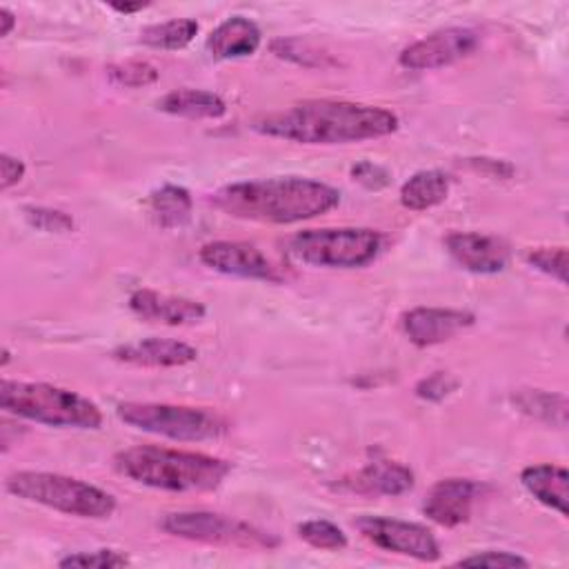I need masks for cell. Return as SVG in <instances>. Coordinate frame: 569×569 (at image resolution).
Returning a JSON list of instances; mask_svg holds the SVG:
<instances>
[{
	"mask_svg": "<svg viewBox=\"0 0 569 569\" xmlns=\"http://www.w3.org/2000/svg\"><path fill=\"white\" fill-rule=\"evenodd\" d=\"M251 129L298 144H347L376 140L398 129L389 109L349 100H302L258 116Z\"/></svg>",
	"mask_w": 569,
	"mask_h": 569,
	"instance_id": "1",
	"label": "cell"
},
{
	"mask_svg": "<svg viewBox=\"0 0 569 569\" xmlns=\"http://www.w3.org/2000/svg\"><path fill=\"white\" fill-rule=\"evenodd\" d=\"M211 202L231 218L267 224H293L331 211L338 189L311 178H264L220 187Z\"/></svg>",
	"mask_w": 569,
	"mask_h": 569,
	"instance_id": "2",
	"label": "cell"
},
{
	"mask_svg": "<svg viewBox=\"0 0 569 569\" xmlns=\"http://www.w3.org/2000/svg\"><path fill=\"white\" fill-rule=\"evenodd\" d=\"M118 473L162 491H213L231 471L222 458L167 447H131L113 456Z\"/></svg>",
	"mask_w": 569,
	"mask_h": 569,
	"instance_id": "3",
	"label": "cell"
},
{
	"mask_svg": "<svg viewBox=\"0 0 569 569\" xmlns=\"http://www.w3.org/2000/svg\"><path fill=\"white\" fill-rule=\"evenodd\" d=\"M0 407L18 418L58 429H100L102 411L89 398L47 382L2 380Z\"/></svg>",
	"mask_w": 569,
	"mask_h": 569,
	"instance_id": "4",
	"label": "cell"
},
{
	"mask_svg": "<svg viewBox=\"0 0 569 569\" xmlns=\"http://www.w3.org/2000/svg\"><path fill=\"white\" fill-rule=\"evenodd\" d=\"M11 496L56 509L67 516L102 520L116 509V498L80 478L49 471H16L4 480Z\"/></svg>",
	"mask_w": 569,
	"mask_h": 569,
	"instance_id": "5",
	"label": "cell"
},
{
	"mask_svg": "<svg viewBox=\"0 0 569 569\" xmlns=\"http://www.w3.org/2000/svg\"><path fill=\"white\" fill-rule=\"evenodd\" d=\"M382 236L365 227L307 229L289 240V251L300 262L329 269H358L378 258Z\"/></svg>",
	"mask_w": 569,
	"mask_h": 569,
	"instance_id": "6",
	"label": "cell"
},
{
	"mask_svg": "<svg viewBox=\"0 0 569 569\" xmlns=\"http://www.w3.org/2000/svg\"><path fill=\"white\" fill-rule=\"evenodd\" d=\"M116 416L140 431L164 436L180 442L211 440L224 433L227 425L220 416L187 405L167 402H120Z\"/></svg>",
	"mask_w": 569,
	"mask_h": 569,
	"instance_id": "7",
	"label": "cell"
},
{
	"mask_svg": "<svg viewBox=\"0 0 569 569\" xmlns=\"http://www.w3.org/2000/svg\"><path fill=\"white\" fill-rule=\"evenodd\" d=\"M160 527L184 540L220 545V547H240V549H276L280 540L244 520L213 513V511H173L167 513Z\"/></svg>",
	"mask_w": 569,
	"mask_h": 569,
	"instance_id": "8",
	"label": "cell"
},
{
	"mask_svg": "<svg viewBox=\"0 0 569 569\" xmlns=\"http://www.w3.org/2000/svg\"><path fill=\"white\" fill-rule=\"evenodd\" d=\"M353 527L376 547L416 558L420 562H436L440 558V545L436 536L418 525V522H407V520H396V518H385V516H360Z\"/></svg>",
	"mask_w": 569,
	"mask_h": 569,
	"instance_id": "9",
	"label": "cell"
},
{
	"mask_svg": "<svg viewBox=\"0 0 569 569\" xmlns=\"http://www.w3.org/2000/svg\"><path fill=\"white\" fill-rule=\"evenodd\" d=\"M478 44V31L469 27H447L405 47L398 56V62L411 71H429L471 56Z\"/></svg>",
	"mask_w": 569,
	"mask_h": 569,
	"instance_id": "10",
	"label": "cell"
},
{
	"mask_svg": "<svg viewBox=\"0 0 569 569\" xmlns=\"http://www.w3.org/2000/svg\"><path fill=\"white\" fill-rule=\"evenodd\" d=\"M198 256L202 264L224 276L267 280V282L280 280L271 260L256 244H249V242L213 240L202 244Z\"/></svg>",
	"mask_w": 569,
	"mask_h": 569,
	"instance_id": "11",
	"label": "cell"
},
{
	"mask_svg": "<svg viewBox=\"0 0 569 569\" xmlns=\"http://www.w3.org/2000/svg\"><path fill=\"white\" fill-rule=\"evenodd\" d=\"M402 331L416 347H433L473 327L476 316L462 309L416 307L402 313Z\"/></svg>",
	"mask_w": 569,
	"mask_h": 569,
	"instance_id": "12",
	"label": "cell"
},
{
	"mask_svg": "<svg viewBox=\"0 0 569 569\" xmlns=\"http://www.w3.org/2000/svg\"><path fill=\"white\" fill-rule=\"evenodd\" d=\"M445 247L453 262L471 273H500L509 262V247L489 233L451 231L445 238Z\"/></svg>",
	"mask_w": 569,
	"mask_h": 569,
	"instance_id": "13",
	"label": "cell"
},
{
	"mask_svg": "<svg viewBox=\"0 0 569 569\" xmlns=\"http://www.w3.org/2000/svg\"><path fill=\"white\" fill-rule=\"evenodd\" d=\"M478 493L480 485L469 478H445L427 491L422 511L440 527H458L471 518Z\"/></svg>",
	"mask_w": 569,
	"mask_h": 569,
	"instance_id": "14",
	"label": "cell"
},
{
	"mask_svg": "<svg viewBox=\"0 0 569 569\" xmlns=\"http://www.w3.org/2000/svg\"><path fill=\"white\" fill-rule=\"evenodd\" d=\"M129 309L147 322H160L169 327L200 322L207 313L204 305L182 296H169L153 289H138L129 296Z\"/></svg>",
	"mask_w": 569,
	"mask_h": 569,
	"instance_id": "15",
	"label": "cell"
},
{
	"mask_svg": "<svg viewBox=\"0 0 569 569\" xmlns=\"http://www.w3.org/2000/svg\"><path fill=\"white\" fill-rule=\"evenodd\" d=\"M342 485L362 496H402L413 487V471L402 462L373 458Z\"/></svg>",
	"mask_w": 569,
	"mask_h": 569,
	"instance_id": "16",
	"label": "cell"
},
{
	"mask_svg": "<svg viewBox=\"0 0 569 569\" xmlns=\"http://www.w3.org/2000/svg\"><path fill=\"white\" fill-rule=\"evenodd\" d=\"M113 358L138 367H182L198 358V349L171 338H147L113 349Z\"/></svg>",
	"mask_w": 569,
	"mask_h": 569,
	"instance_id": "17",
	"label": "cell"
},
{
	"mask_svg": "<svg viewBox=\"0 0 569 569\" xmlns=\"http://www.w3.org/2000/svg\"><path fill=\"white\" fill-rule=\"evenodd\" d=\"M260 42L262 33L253 20L244 16H231L209 33L207 49L216 60H233L253 56Z\"/></svg>",
	"mask_w": 569,
	"mask_h": 569,
	"instance_id": "18",
	"label": "cell"
},
{
	"mask_svg": "<svg viewBox=\"0 0 569 569\" xmlns=\"http://www.w3.org/2000/svg\"><path fill=\"white\" fill-rule=\"evenodd\" d=\"M522 487L545 507L558 511L562 518L567 516L569 500V471L560 465H531L520 473Z\"/></svg>",
	"mask_w": 569,
	"mask_h": 569,
	"instance_id": "19",
	"label": "cell"
},
{
	"mask_svg": "<svg viewBox=\"0 0 569 569\" xmlns=\"http://www.w3.org/2000/svg\"><path fill=\"white\" fill-rule=\"evenodd\" d=\"M158 109L169 116L202 120V118H222L227 113L224 100L204 89H173L158 100Z\"/></svg>",
	"mask_w": 569,
	"mask_h": 569,
	"instance_id": "20",
	"label": "cell"
},
{
	"mask_svg": "<svg viewBox=\"0 0 569 569\" xmlns=\"http://www.w3.org/2000/svg\"><path fill=\"white\" fill-rule=\"evenodd\" d=\"M449 176L438 169H422L416 171L402 187H400V202L405 209L411 211H427L438 207L449 196Z\"/></svg>",
	"mask_w": 569,
	"mask_h": 569,
	"instance_id": "21",
	"label": "cell"
},
{
	"mask_svg": "<svg viewBox=\"0 0 569 569\" xmlns=\"http://www.w3.org/2000/svg\"><path fill=\"white\" fill-rule=\"evenodd\" d=\"M149 213L153 222L162 229L182 227L191 218V193L178 184H164L149 193Z\"/></svg>",
	"mask_w": 569,
	"mask_h": 569,
	"instance_id": "22",
	"label": "cell"
},
{
	"mask_svg": "<svg viewBox=\"0 0 569 569\" xmlns=\"http://www.w3.org/2000/svg\"><path fill=\"white\" fill-rule=\"evenodd\" d=\"M511 402L527 413L547 425L565 427L567 425V398L562 393H551L542 389H518L511 393Z\"/></svg>",
	"mask_w": 569,
	"mask_h": 569,
	"instance_id": "23",
	"label": "cell"
},
{
	"mask_svg": "<svg viewBox=\"0 0 569 569\" xmlns=\"http://www.w3.org/2000/svg\"><path fill=\"white\" fill-rule=\"evenodd\" d=\"M198 33V22L191 18H173L167 22L149 24L140 31V42L151 49L176 51L187 47Z\"/></svg>",
	"mask_w": 569,
	"mask_h": 569,
	"instance_id": "24",
	"label": "cell"
},
{
	"mask_svg": "<svg viewBox=\"0 0 569 569\" xmlns=\"http://www.w3.org/2000/svg\"><path fill=\"white\" fill-rule=\"evenodd\" d=\"M298 536L316 547V549H325V551H340L347 547V536L345 531L322 518H313V520H305L298 525Z\"/></svg>",
	"mask_w": 569,
	"mask_h": 569,
	"instance_id": "25",
	"label": "cell"
},
{
	"mask_svg": "<svg viewBox=\"0 0 569 569\" xmlns=\"http://www.w3.org/2000/svg\"><path fill=\"white\" fill-rule=\"evenodd\" d=\"M107 76L113 84L124 89H140L158 80V69L147 60H124L107 67Z\"/></svg>",
	"mask_w": 569,
	"mask_h": 569,
	"instance_id": "26",
	"label": "cell"
},
{
	"mask_svg": "<svg viewBox=\"0 0 569 569\" xmlns=\"http://www.w3.org/2000/svg\"><path fill=\"white\" fill-rule=\"evenodd\" d=\"M525 258L533 269L556 278L560 284L567 282V249L565 247H536V249H529Z\"/></svg>",
	"mask_w": 569,
	"mask_h": 569,
	"instance_id": "27",
	"label": "cell"
},
{
	"mask_svg": "<svg viewBox=\"0 0 569 569\" xmlns=\"http://www.w3.org/2000/svg\"><path fill=\"white\" fill-rule=\"evenodd\" d=\"M131 560L127 558V553L118 551V549H91V551H76L64 556L58 565L60 567H82V569H111V567H127Z\"/></svg>",
	"mask_w": 569,
	"mask_h": 569,
	"instance_id": "28",
	"label": "cell"
},
{
	"mask_svg": "<svg viewBox=\"0 0 569 569\" xmlns=\"http://www.w3.org/2000/svg\"><path fill=\"white\" fill-rule=\"evenodd\" d=\"M24 220L44 233H69L73 231V218L60 209H51V207H24L22 209Z\"/></svg>",
	"mask_w": 569,
	"mask_h": 569,
	"instance_id": "29",
	"label": "cell"
},
{
	"mask_svg": "<svg viewBox=\"0 0 569 569\" xmlns=\"http://www.w3.org/2000/svg\"><path fill=\"white\" fill-rule=\"evenodd\" d=\"M271 51L278 56V58H287V60H293L298 64H305V67H322L325 64V53H320L316 47H311L309 42H302V40H293V38H282V40H276L271 44Z\"/></svg>",
	"mask_w": 569,
	"mask_h": 569,
	"instance_id": "30",
	"label": "cell"
},
{
	"mask_svg": "<svg viewBox=\"0 0 569 569\" xmlns=\"http://www.w3.org/2000/svg\"><path fill=\"white\" fill-rule=\"evenodd\" d=\"M456 389H458V380L449 371H433V373L425 376L422 380H418L416 396L422 400H429V402H440Z\"/></svg>",
	"mask_w": 569,
	"mask_h": 569,
	"instance_id": "31",
	"label": "cell"
},
{
	"mask_svg": "<svg viewBox=\"0 0 569 569\" xmlns=\"http://www.w3.org/2000/svg\"><path fill=\"white\" fill-rule=\"evenodd\" d=\"M456 565L460 567H493V569H511V567H529V562L511 551H480L467 558H460Z\"/></svg>",
	"mask_w": 569,
	"mask_h": 569,
	"instance_id": "32",
	"label": "cell"
},
{
	"mask_svg": "<svg viewBox=\"0 0 569 569\" xmlns=\"http://www.w3.org/2000/svg\"><path fill=\"white\" fill-rule=\"evenodd\" d=\"M351 178L362 184L365 189H371V191H380L385 187H389L391 182V171L382 164H376L371 160H362L358 164L351 167Z\"/></svg>",
	"mask_w": 569,
	"mask_h": 569,
	"instance_id": "33",
	"label": "cell"
},
{
	"mask_svg": "<svg viewBox=\"0 0 569 569\" xmlns=\"http://www.w3.org/2000/svg\"><path fill=\"white\" fill-rule=\"evenodd\" d=\"M24 171H27V167H24V162L20 158L2 153L0 156V176H2L0 187H2V191H7L13 184H18L24 178Z\"/></svg>",
	"mask_w": 569,
	"mask_h": 569,
	"instance_id": "34",
	"label": "cell"
},
{
	"mask_svg": "<svg viewBox=\"0 0 569 569\" xmlns=\"http://www.w3.org/2000/svg\"><path fill=\"white\" fill-rule=\"evenodd\" d=\"M471 164L478 171H487L493 178H509L513 173V167L505 160H491V158H471Z\"/></svg>",
	"mask_w": 569,
	"mask_h": 569,
	"instance_id": "35",
	"label": "cell"
},
{
	"mask_svg": "<svg viewBox=\"0 0 569 569\" xmlns=\"http://www.w3.org/2000/svg\"><path fill=\"white\" fill-rule=\"evenodd\" d=\"M13 27H16V16L7 7H2L0 9V36L7 38Z\"/></svg>",
	"mask_w": 569,
	"mask_h": 569,
	"instance_id": "36",
	"label": "cell"
},
{
	"mask_svg": "<svg viewBox=\"0 0 569 569\" xmlns=\"http://www.w3.org/2000/svg\"><path fill=\"white\" fill-rule=\"evenodd\" d=\"M113 11H118V13H136V11H142L144 7H147V2H136V4H120V2H111L109 4Z\"/></svg>",
	"mask_w": 569,
	"mask_h": 569,
	"instance_id": "37",
	"label": "cell"
}]
</instances>
